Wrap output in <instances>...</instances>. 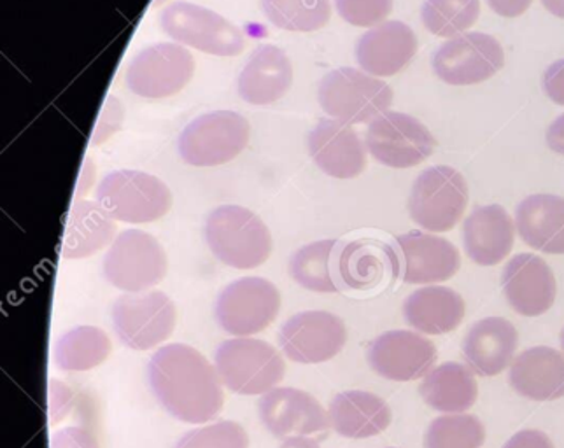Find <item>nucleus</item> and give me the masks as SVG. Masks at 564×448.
<instances>
[{"label":"nucleus","instance_id":"f257e3e1","mask_svg":"<svg viewBox=\"0 0 564 448\" xmlns=\"http://www.w3.org/2000/svg\"><path fill=\"white\" fill-rule=\"evenodd\" d=\"M148 376L160 405L181 423L206 424L221 414V379L197 349L186 343L162 347L151 358Z\"/></svg>","mask_w":564,"mask_h":448},{"label":"nucleus","instance_id":"f03ea898","mask_svg":"<svg viewBox=\"0 0 564 448\" xmlns=\"http://www.w3.org/2000/svg\"><path fill=\"white\" fill-rule=\"evenodd\" d=\"M206 239L214 256L237 270L258 269L274 248L265 222L239 206L214 209L207 218Z\"/></svg>","mask_w":564,"mask_h":448},{"label":"nucleus","instance_id":"7ed1b4c3","mask_svg":"<svg viewBox=\"0 0 564 448\" xmlns=\"http://www.w3.org/2000/svg\"><path fill=\"white\" fill-rule=\"evenodd\" d=\"M214 359L223 385L240 396L267 394L286 373L278 350L258 338H231L218 347Z\"/></svg>","mask_w":564,"mask_h":448},{"label":"nucleus","instance_id":"20e7f679","mask_svg":"<svg viewBox=\"0 0 564 448\" xmlns=\"http://www.w3.org/2000/svg\"><path fill=\"white\" fill-rule=\"evenodd\" d=\"M321 109L346 124H364L388 112L393 90L388 83L361 70L343 67L323 77Z\"/></svg>","mask_w":564,"mask_h":448},{"label":"nucleus","instance_id":"39448f33","mask_svg":"<svg viewBox=\"0 0 564 448\" xmlns=\"http://www.w3.org/2000/svg\"><path fill=\"white\" fill-rule=\"evenodd\" d=\"M97 204L115 221L144 225L162 219L171 210L167 184L141 171H115L97 188Z\"/></svg>","mask_w":564,"mask_h":448},{"label":"nucleus","instance_id":"423d86ee","mask_svg":"<svg viewBox=\"0 0 564 448\" xmlns=\"http://www.w3.org/2000/svg\"><path fill=\"white\" fill-rule=\"evenodd\" d=\"M470 192L462 172L435 165L421 172L412 186L409 214L426 231L453 230L468 207Z\"/></svg>","mask_w":564,"mask_h":448},{"label":"nucleus","instance_id":"0eeeda50","mask_svg":"<svg viewBox=\"0 0 564 448\" xmlns=\"http://www.w3.org/2000/svg\"><path fill=\"white\" fill-rule=\"evenodd\" d=\"M167 254L162 243L141 230L116 237L104 258V277L118 289L144 293L167 275Z\"/></svg>","mask_w":564,"mask_h":448},{"label":"nucleus","instance_id":"6e6552de","mask_svg":"<svg viewBox=\"0 0 564 448\" xmlns=\"http://www.w3.org/2000/svg\"><path fill=\"white\" fill-rule=\"evenodd\" d=\"M160 25L169 37L207 55L237 56L246 46L239 26L216 11L183 0L163 9Z\"/></svg>","mask_w":564,"mask_h":448},{"label":"nucleus","instance_id":"1a4fd4ad","mask_svg":"<svg viewBox=\"0 0 564 448\" xmlns=\"http://www.w3.org/2000/svg\"><path fill=\"white\" fill-rule=\"evenodd\" d=\"M251 127L234 111L202 114L183 130L180 153L193 167H218L236 160L249 142Z\"/></svg>","mask_w":564,"mask_h":448},{"label":"nucleus","instance_id":"9d476101","mask_svg":"<svg viewBox=\"0 0 564 448\" xmlns=\"http://www.w3.org/2000/svg\"><path fill=\"white\" fill-rule=\"evenodd\" d=\"M176 323V305L162 291L127 293L112 307L116 335L132 350L159 347L174 334Z\"/></svg>","mask_w":564,"mask_h":448},{"label":"nucleus","instance_id":"9b49d317","mask_svg":"<svg viewBox=\"0 0 564 448\" xmlns=\"http://www.w3.org/2000/svg\"><path fill=\"white\" fill-rule=\"evenodd\" d=\"M281 310V293L272 282L245 277L228 284L216 299L214 314L227 334L251 337L274 323Z\"/></svg>","mask_w":564,"mask_h":448},{"label":"nucleus","instance_id":"f8f14e48","mask_svg":"<svg viewBox=\"0 0 564 448\" xmlns=\"http://www.w3.org/2000/svg\"><path fill=\"white\" fill-rule=\"evenodd\" d=\"M505 65L503 46L482 32H466L442 44L433 53L436 77L453 86L479 85L500 73Z\"/></svg>","mask_w":564,"mask_h":448},{"label":"nucleus","instance_id":"ddd939ff","mask_svg":"<svg viewBox=\"0 0 564 448\" xmlns=\"http://www.w3.org/2000/svg\"><path fill=\"white\" fill-rule=\"evenodd\" d=\"M435 147L433 133L414 116L384 112L368 127L367 150L386 167H417Z\"/></svg>","mask_w":564,"mask_h":448},{"label":"nucleus","instance_id":"4468645a","mask_svg":"<svg viewBox=\"0 0 564 448\" xmlns=\"http://www.w3.org/2000/svg\"><path fill=\"white\" fill-rule=\"evenodd\" d=\"M195 73V58L176 43L148 46L133 56L127 69V86L144 99H167L188 86Z\"/></svg>","mask_w":564,"mask_h":448},{"label":"nucleus","instance_id":"2eb2a0df","mask_svg":"<svg viewBox=\"0 0 564 448\" xmlns=\"http://www.w3.org/2000/svg\"><path fill=\"white\" fill-rule=\"evenodd\" d=\"M258 414L275 438H311L325 440L328 436V412L313 394L295 387H275L261 396Z\"/></svg>","mask_w":564,"mask_h":448},{"label":"nucleus","instance_id":"dca6fc26","mask_svg":"<svg viewBox=\"0 0 564 448\" xmlns=\"http://www.w3.org/2000/svg\"><path fill=\"white\" fill-rule=\"evenodd\" d=\"M347 329L332 312H300L279 331V343L288 359L300 364L325 363L344 349Z\"/></svg>","mask_w":564,"mask_h":448},{"label":"nucleus","instance_id":"f3484780","mask_svg":"<svg viewBox=\"0 0 564 448\" xmlns=\"http://www.w3.org/2000/svg\"><path fill=\"white\" fill-rule=\"evenodd\" d=\"M373 372L394 382L423 379L436 363V347L426 337L393 329L377 337L367 352Z\"/></svg>","mask_w":564,"mask_h":448},{"label":"nucleus","instance_id":"a211bd4d","mask_svg":"<svg viewBox=\"0 0 564 448\" xmlns=\"http://www.w3.org/2000/svg\"><path fill=\"white\" fill-rule=\"evenodd\" d=\"M503 295L519 316L539 317L556 302V277L551 266L530 252L510 258L501 274Z\"/></svg>","mask_w":564,"mask_h":448},{"label":"nucleus","instance_id":"6ab92c4d","mask_svg":"<svg viewBox=\"0 0 564 448\" xmlns=\"http://www.w3.org/2000/svg\"><path fill=\"white\" fill-rule=\"evenodd\" d=\"M400 277L406 284H435L453 278L462 266L456 245L424 231L397 237Z\"/></svg>","mask_w":564,"mask_h":448},{"label":"nucleus","instance_id":"aec40b11","mask_svg":"<svg viewBox=\"0 0 564 448\" xmlns=\"http://www.w3.org/2000/svg\"><path fill=\"white\" fill-rule=\"evenodd\" d=\"M308 153L321 171L335 179H355L367 167V145L351 124L323 120L308 135Z\"/></svg>","mask_w":564,"mask_h":448},{"label":"nucleus","instance_id":"412c9836","mask_svg":"<svg viewBox=\"0 0 564 448\" xmlns=\"http://www.w3.org/2000/svg\"><path fill=\"white\" fill-rule=\"evenodd\" d=\"M417 53V37L406 23L384 22L361 35L356 61L373 77H389L405 69Z\"/></svg>","mask_w":564,"mask_h":448},{"label":"nucleus","instance_id":"4be33fe9","mask_svg":"<svg viewBox=\"0 0 564 448\" xmlns=\"http://www.w3.org/2000/svg\"><path fill=\"white\" fill-rule=\"evenodd\" d=\"M516 326L503 317H486L471 326L463 340V358L475 375L496 376L512 364L518 350Z\"/></svg>","mask_w":564,"mask_h":448},{"label":"nucleus","instance_id":"5701e85b","mask_svg":"<svg viewBox=\"0 0 564 448\" xmlns=\"http://www.w3.org/2000/svg\"><path fill=\"white\" fill-rule=\"evenodd\" d=\"M516 225L501 206L475 207L463 222L466 254L480 266H495L509 258Z\"/></svg>","mask_w":564,"mask_h":448},{"label":"nucleus","instance_id":"b1692460","mask_svg":"<svg viewBox=\"0 0 564 448\" xmlns=\"http://www.w3.org/2000/svg\"><path fill=\"white\" fill-rule=\"evenodd\" d=\"M338 275L347 289H376L400 275L398 251L379 240H352L340 249Z\"/></svg>","mask_w":564,"mask_h":448},{"label":"nucleus","instance_id":"393cba45","mask_svg":"<svg viewBox=\"0 0 564 448\" xmlns=\"http://www.w3.org/2000/svg\"><path fill=\"white\" fill-rule=\"evenodd\" d=\"M510 385L533 402H554L564 396V356L552 347H531L510 367Z\"/></svg>","mask_w":564,"mask_h":448},{"label":"nucleus","instance_id":"a878e982","mask_svg":"<svg viewBox=\"0 0 564 448\" xmlns=\"http://www.w3.org/2000/svg\"><path fill=\"white\" fill-rule=\"evenodd\" d=\"M293 83V65L281 47L263 44L249 56L240 73L239 95L252 106H270L282 99Z\"/></svg>","mask_w":564,"mask_h":448},{"label":"nucleus","instance_id":"bb28decb","mask_svg":"<svg viewBox=\"0 0 564 448\" xmlns=\"http://www.w3.org/2000/svg\"><path fill=\"white\" fill-rule=\"evenodd\" d=\"M516 230L522 242L545 254H564V198L531 195L516 209Z\"/></svg>","mask_w":564,"mask_h":448},{"label":"nucleus","instance_id":"cd10ccee","mask_svg":"<svg viewBox=\"0 0 564 448\" xmlns=\"http://www.w3.org/2000/svg\"><path fill=\"white\" fill-rule=\"evenodd\" d=\"M328 417L335 431L351 440L381 435L391 424L388 403L368 391L337 394L329 403Z\"/></svg>","mask_w":564,"mask_h":448},{"label":"nucleus","instance_id":"c85d7f7f","mask_svg":"<svg viewBox=\"0 0 564 448\" xmlns=\"http://www.w3.org/2000/svg\"><path fill=\"white\" fill-rule=\"evenodd\" d=\"M465 310L462 295L444 286L421 287L403 302L406 325L424 335L451 334L462 325Z\"/></svg>","mask_w":564,"mask_h":448},{"label":"nucleus","instance_id":"c756f323","mask_svg":"<svg viewBox=\"0 0 564 448\" xmlns=\"http://www.w3.org/2000/svg\"><path fill=\"white\" fill-rule=\"evenodd\" d=\"M420 394L433 411L463 414L477 402L479 385L470 368L447 361L424 376Z\"/></svg>","mask_w":564,"mask_h":448},{"label":"nucleus","instance_id":"7c9ffc66","mask_svg":"<svg viewBox=\"0 0 564 448\" xmlns=\"http://www.w3.org/2000/svg\"><path fill=\"white\" fill-rule=\"evenodd\" d=\"M115 231V219L99 204L77 201L67 216L62 256L67 260L94 256L111 243Z\"/></svg>","mask_w":564,"mask_h":448},{"label":"nucleus","instance_id":"2f4dec72","mask_svg":"<svg viewBox=\"0 0 564 448\" xmlns=\"http://www.w3.org/2000/svg\"><path fill=\"white\" fill-rule=\"evenodd\" d=\"M340 240H317L307 243L291 256L290 274L293 281L314 293H338L343 282L338 275Z\"/></svg>","mask_w":564,"mask_h":448},{"label":"nucleus","instance_id":"473e14b6","mask_svg":"<svg viewBox=\"0 0 564 448\" xmlns=\"http://www.w3.org/2000/svg\"><path fill=\"white\" fill-rule=\"evenodd\" d=\"M111 338L95 326H77L58 338L55 346L56 367L64 372H88L109 358Z\"/></svg>","mask_w":564,"mask_h":448},{"label":"nucleus","instance_id":"72a5a7b5","mask_svg":"<svg viewBox=\"0 0 564 448\" xmlns=\"http://www.w3.org/2000/svg\"><path fill=\"white\" fill-rule=\"evenodd\" d=\"M272 25L288 32L319 31L332 18L329 0H261Z\"/></svg>","mask_w":564,"mask_h":448},{"label":"nucleus","instance_id":"f704fd0d","mask_svg":"<svg viewBox=\"0 0 564 448\" xmlns=\"http://www.w3.org/2000/svg\"><path fill=\"white\" fill-rule=\"evenodd\" d=\"M480 0H424L421 20L436 37H458L479 20Z\"/></svg>","mask_w":564,"mask_h":448},{"label":"nucleus","instance_id":"c9c22d12","mask_svg":"<svg viewBox=\"0 0 564 448\" xmlns=\"http://www.w3.org/2000/svg\"><path fill=\"white\" fill-rule=\"evenodd\" d=\"M486 441V429L479 417L451 414L430 424L424 435V448H480Z\"/></svg>","mask_w":564,"mask_h":448},{"label":"nucleus","instance_id":"e433bc0d","mask_svg":"<svg viewBox=\"0 0 564 448\" xmlns=\"http://www.w3.org/2000/svg\"><path fill=\"white\" fill-rule=\"evenodd\" d=\"M174 448H249V436L240 424L221 420L186 433Z\"/></svg>","mask_w":564,"mask_h":448},{"label":"nucleus","instance_id":"4c0bfd02","mask_svg":"<svg viewBox=\"0 0 564 448\" xmlns=\"http://www.w3.org/2000/svg\"><path fill=\"white\" fill-rule=\"evenodd\" d=\"M335 6L347 23L365 29L381 25L393 11V0H335Z\"/></svg>","mask_w":564,"mask_h":448},{"label":"nucleus","instance_id":"58836bf2","mask_svg":"<svg viewBox=\"0 0 564 448\" xmlns=\"http://www.w3.org/2000/svg\"><path fill=\"white\" fill-rule=\"evenodd\" d=\"M52 448H100L99 440L86 427H64L52 438Z\"/></svg>","mask_w":564,"mask_h":448},{"label":"nucleus","instance_id":"ea45409f","mask_svg":"<svg viewBox=\"0 0 564 448\" xmlns=\"http://www.w3.org/2000/svg\"><path fill=\"white\" fill-rule=\"evenodd\" d=\"M123 120V106L115 97H107L106 106L102 109V120L97 124L94 133L95 144L107 141L116 130L120 129Z\"/></svg>","mask_w":564,"mask_h":448},{"label":"nucleus","instance_id":"a19ab883","mask_svg":"<svg viewBox=\"0 0 564 448\" xmlns=\"http://www.w3.org/2000/svg\"><path fill=\"white\" fill-rule=\"evenodd\" d=\"M542 86L552 102L564 106V58L549 65L542 76Z\"/></svg>","mask_w":564,"mask_h":448},{"label":"nucleus","instance_id":"79ce46f5","mask_svg":"<svg viewBox=\"0 0 564 448\" xmlns=\"http://www.w3.org/2000/svg\"><path fill=\"white\" fill-rule=\"evenodd\" d=\"M503 448H554L551 438L536 429H524L513 435Z\"/></svg>","mask_w":564,"mask_h":448},{"label":"nucleus","instance_id":"37998d69","mask_svg":"<svg viewBox=\"0 0 564 448\" xmlns=\"http://www.w3.org/2000/svg\"><path fill=\"white\" fill-rule=\"evenodd\" d=\"M492 13L503 18H518L527 13L533 0H486Z\"/></svg>","mask_w":564,"mask_h":448},{"label":"nucleus","instance_id":"c03bdc74","mask_svg":"<svg viewBox=\"0 0 564 448\" xmlns=\"http://www.w3.org/2000/svg\"><path fill=\"white\" fill-rule=\"evenodd\" d=\"M547 144L554 153L564 156V114L552 121L547 130Z\"/></svg>","mask_w":564,"mask_h":448},{"label":"nucleus","instance_id":"a18cd8bd","mask_svg":"<svg viewBox=\"0 0 564 448\" xmlns=\"http://www.w3.org/2000/svg\"><path fill=\"white\" fill-rule=\"evenodd\" d=\"M281 448H321L319 444L316 440H311V438H290V440L284 441L281 445Z\"/></svg>","mask_w":564,"mask_h":448},{"label":"nucleus","instance_id":"49530a36","mask_svg":"<svg viewBox=\"0 0 564 448\" xmlns=\"http://www.w3.org/2000/svg\"><path fill=\"white\" fill-rule=\"evenodd\" d=\"M542 4L552 17L564 20V0H542Z\"/></svg>","mask_w":564,"mask_h":448},{"label":"nucleus","instance_id":"de8ad7c7","mask_svg":"<svg viewBox=\"0 0 564 448\" xmlns=\"http://www.w3.org/2000/svg\"><path fill=\"white\" fill-rule=\"evenodd\" d=\"M561 347H563V350H564V329H563V334H561Z\"/></svg>","mask_w":564,"mask_h":448},{"label":"nucleus","instance_id":"09e8293b","mask_svg":"<svg viewBox=\"0 0 564 448\" xmlns=\"http://www.w3.org/2000/svg\"><path fill=\"white\" fill-rule=\"evenodd\" d=\"M391 448H393V447H391Z\"/></svg>","mask_w":564,"mask_h":448}]
</instances>
